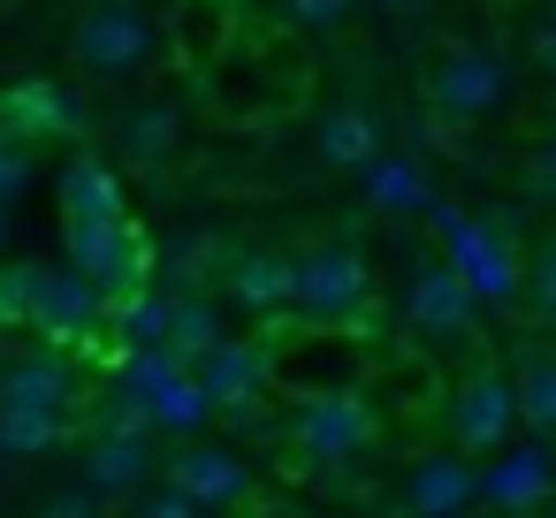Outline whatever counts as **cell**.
Here are the masks:
<instances>
[{
	"mask_svg": "<svg viewBox=\"0 0 556 518\" xmlns=\"http://www.w3.org/2000/svg\"><path fill=\"white\" fill-rule=\"evenodd\" d=\"M510 389H518V427L556 434V358H526L510 374Z\"/></svg>",
	"mask_w": 556,
	"mask_h": 518,
	"instance_id": "24",
	"label": "cell"
},
{
	"mask_svg": "<svg viewBox=\"0 0 556 518\" xmlns=\"http://www.w3.org/2000/svg\"><path fill=\"white\" fill-rule=\"evenodd\" d=\"M47 343H100L108 336V290L85 275V267H39V290H31V320Z\"/></svg>",
	"mask_w": 556,
	"mask_h": 518,
	"instance_id": "5",
	"label": "cell"
},
{
	"mask_svg": "<svg viewBox=\"0 0 556 518\" xmlns=\"http://www.w3.org/2000/svg\"><path fill=\"white\" fill-rule=\"evenodd\" d=\"M290 442H298V465L336 472L374 442V412H366L358 389H305L298 412H290Z\"/></svg>",
	"mask_w": 556,
	"mask_h": 518,
	"instance_id": "4",
	"label": "cell"
},
{
	"mask_svg": "<svg viewBox=\"0 0 556 518\" xmlns=\"http://www.w3.org/2000/svg\"><path fill=\"white\" fill-rule=\"evenodd\" d=\"M404 320L419 328V336H465L472 320H480V298L465 290V275L442 260V267H412V282H404Z\"/></svg>",
	"mask_w": 556,
	"mask_h": 518,
	"instance_id": "11",
	"label": "cell"
},
{
	"mask_svg": "<svg viewBox=\"0 0 556 518\" xmlns=\"http://www.w3.org/2000/svg\"><path fill=\"white\" fill-rule=\"evenodd\" d=\"M62 252L108 290V305L153 282V244L138 237L130 214H62Z\"/></svg>",
	"mask_w": 556,
	"mask_h": 518,
	"instance_id": "2",
	"label": "cell"
},
{
	"mask_svg": "<svg viewBox=\"0 0 556 518\" xmlns=\"http://www.w3.org/2000/svg\"><path fill=\"white\" fill-rule=\"evenodd\" d=\"M518 298H526V313H533L541 328H556V252L526 260V275H518Z\"/></svg>",
	"mask_w": 556,
	"mask_h": 518,
	"instance_id": "28",
	"label": "cell"
},
{
	"mask_svg": "<svg viewBox=\"0 0 556 518\" xmlns=\"http://www.w3.org/2000/svg\"><path fill=\"white\" fill-rule=\"evenodd\" d=\"M533 62H541V70L556 77V9H548V16L533 24Z\"/></svg>",
	"mask_w": 556,
	"mask_h": 518,
	"instance_id": "32",
	"label": "cell"
},
{
	"mask_svg": "<svg viewBox=\"0 0 556 518\" xmlns=\"http://www.w3.org/2000/svg\"><path fill=\"white\" fill-rule=\"evenodd\" d=\"M199 381H206V396H214V412H237V404H252V396H267L275 389V343H244V336H222L199 366H191Z\"/></svg>",
	"mask_w": 556,
	"mask_h": 518,
	"instance_id": "10",
	"label": "cell"
},
{
	"mask_svg": "<svg viewBox=\"0 0 556 518\" xmlns=\"http://www.w3.org/2000/svg\"><path fill=\"white\" fill-rule=\"evenodd\" d=\"M0 442H9V457H39L62 442V412H0Z\"/></svg>",
	"mask_w": 556,
	"mask_h": 518,
	"instance_id": "26",
	"label": "cell"
},
{
	"mask_svg": "<svg viewBox=\"0 0 556 518\" xmlns=\"http://www.w3.org/2000/svg\"><path fill=\"white\" fill-rule=\"evenodd\" d=\"M450 419H457V442H465L472 457H495V450L518 434V389H510V374H465Z\"/></svg>",
	"mask_w": 556,
	"mask_h": 518,
	"instance_id": "8",
	"label": "cell"
},
{
	"mask_svg": "<svg viewBox=\"0 0 556 518\" xmlns=\"http://www.w3.org/2000/svg\"><path fill=\"white\" fill-rule=\"evenodd\" d=\"M70 404H77V374H70L54 351L0 366V412H62V419H70Z\"/></svg>",
	"mask_w": 556,
	"mask_h": 518,
	"instance_id": "15",
	"label": "cell"
},
{
	"mask_svg": "<svg viewBox=\"0 0 556 518\" xmlns=\"http://www.w3.org/2000/svg\"><path fill=\"white\" fill-rule=\"evenodd\" d=\"M168 146H176V108H138V115L123 123V153H130V161L161 168V161H168Z\"/></svg>",
	"mask_w": 556,
	"mask_h": 518,
	"instance_id": "25",
	"label": "cell"
},
{
	"mask_svg": "<svg viewBox=\"0 0 556 518\" xmlns=\"http://www.w3.org/2000/svg\"><path fill=\"white\" fill-rule=\"evenodd\" d=\"M222 336H229V328H222V305L199 298V290H176V305H168V351H176L184 366H199Z\"/></svg>",
	"mask_w": 556,
	"mask_h": 518,
	"instance_id": "22",
	"label": "cell"
},
{
	"mask_svg": "<svg viewBox=\"0 0 556 518\" xmlns=\"http://www.w3.org/2000/svg\"><path fill=\"white\" fill-rule=\"evenodd\" d=\"M381 153V123H374V108H328L320 115V161H336V168H366Z\"/></svg>",
	"mask_w": 556,
	"mask_h": 518,
	"instance_id": "21",
	"label": "cell"
},
{
	"mask_svg": "<svg viewBox=\"0 0 556 518\" xmlns=\"http://www.w3.org/2000/svg\"><path fill=\"white\" fill-rule=\"evenodd\" d=\"M0 252H9V206H0Z\"/></svg>",
	"mask_w": 556,
	"mask_h": 518,
	"instance_id": "35",
	"label": "cell"
},
{
	"mask_svg": "<svg viewBox=\"0 0 556 518\" xmlns=\"http://www.w3.org/2000/svg\"><path fill=\"white\" fill-rule=\"evenodd\" d=\"M358 176H366V199L381 214H427L434 206V184H427V161L419 153H374Z\"/></svg>",
	"mask_w": 556,
	"mask_h": 518,
	"instance_id": "16",
	"label": "cell"
},
{
	"mask_svg": "<svg viewBox=\"0 0 556 518\" xmlns=\"http://www.w3.org/2000/svg\"><path fill=\"white\" fill-rule=\"evenodd\" d=\"M404 510H480V465H465V457H419L412 488H404Z\"/></svg>",
	"mask_w": 556,
	"mask_h": 518,
	"instance_id": "18",
	"label": "cell"
},
{
	"mask_svg": "<svg viewBox=\"0 0 556 518\" xmlns=\"http://www.w3.org/2000/svg\"><path fill=\"white\" fill-rule=\"evenodd\" d=\"M161 472V457H153V434H130V427H100L92 434V450H85V480L108 495V503H130L146 480Z\"/></svg>",
	"mask_w": 556,
	"mask_h": 518,
	"instance_id": "12",
	"label": "cell"
},
{
	"mask_svg": "<svg viewBox=\"0 0 556 518\" xmlns=\"http://www.w3.org/2000/svg\"><path fill=\"white\" fill-rule=\"evenodd\" d=\"M374 9H396L404 16V9H427V0H374Z\"/></svg>",
	"mask_w": 556,
	"mask_h": 518,
	"instance_id": "34",
	"label": "cell"
},
{
	"mask_svg": "<svg viewBox=\"0 0 556 518\" xmlns=\"http://www.w3.org/2000/svg\"><path fill=\"white\" fill-rule=\"evenodd\" d=\"M374 298V275H366V252L351 244H320L305 260H290V313H305L313 328H351Z\"/></svg>",
	"mask_w": 556,
	"mask_h": 518,
	"instance_id": "3",
	"label": "cell"
},
{
	"mask_svg": "<svg viewBox=\"0 0 556 518\" xmlns=\"http://www.w3.org/2000/svg\"><path fill=\"white\" fill-rule=\"evenodd\" d=\"M62 214H123V176L100 153H77L62 168Z\"/></svg>",
	"mask_w": 556,
	"mask_h": 518,
	"instance_id": "23",
	"label": "cell"
},
{
	"mask_svg": "<svg viewBox=\"0 0 556 518\" xmlns=\"http://www.w3.org/2000/svg\"><path fill=\"white\" fill-rule=\"evenodd\" d=\"M31 153H39L31 138H16L9 123H0V206H9V199L31 184Z\"/></svg>",
	"mask_w": 556,
	"mask_h": 518,
	"instance_id": "29",
	"label": "cell"
},
{
	"mask_svg": "<svg viewBox=\"0 0 556 518\" xmlns=\"http://www.w3.org/2000/svg\"><path fill=\"white\" fill-rule=\"evenodd\" d=\"M427 222H434V237H442L450 267L465 275V290H472L480 305H510V298H518L526 260H518V244H510V229H503V222H480V214L442 206V199L427 206Z\"/></svg>",
	"mask_w": 556,
	"mask_h": 518,
	"instance_id": "1",
	"label": "cell"
},
{
	"mask_svg": "<svg viewBox=\"0 0 556 518\" xmlns=\"http://www.w3.org/2000/svg\"><path fill=\"white\" fill-rule=\"evenodd\" d=\"M138 404L153 412V434H176V442H184V434H199V427L214 419V396H206V381H199L191 366L161 374V381H153V389H146Z\"/></svg>",
	"mask_w": 556,
	"mask_h": 518,
	"instance_id": "17",
	"label": "cell"
},
{
	"mask_svg": "<svg viewBox=\"0 0 556 518\" xmlns=\"http://www.w3.org/2000/svg\"><path fill=\"white\" fill-rule=\"evenodd\" d=\"M351 9L358 0H282V16L305 24V31H336V24H351Z\"/></svg>",
	"mask_w": 556,
	"mask_h": 518,
	"instance_id": "30",
	"label": "cell"
},
{
	"mask_svg": "<svg viewBox=\"0 0 556 518\" xmlns=\"http://www.w3.org/2000/svg\"><path fill=\"white\" fill-rule=\"evenodd\" d=\"M510 100V70L495 47H450L434 70V115L442 123H488Z\"/></svg>",
	"mask_w": 556,
	"mask_h": 518,
	"instance_id": "7",
	"label": "cell"
},
{
	"mask_svg": "<svg viewBox=\"0 0 556 518\" xmlns=\"http://www.w3.org/2000/svg\"><path fill=\"white\" fill-rule=\"evenodd\" d=\"M229 305H244V313H290V260L282 252H244V260H229Z\"/></svg>",
	"mask_w": 556,
	"mask_h": 518,
	"instance_id": "19",
	"label": "cell"
},
{
	"mask_svg": "<svg viewBox=\"0 0 556 518\" xmlns=\"http://www.w3.org/2000/svg\"><path fill=\"white\" fill-rule=\"evenodd\" d=\"M153 54H161V31L130 9V0H100V9H85V24H77V62H85L92 77H138Z\"/></svg>",
	"mask_w": 556,
	"mask_h": 518,
	"instance_id": "6",
	"label": "cell"
},
{
	"mask_svg": "<svg viewBox=\"0 0 556 518\" xmlns=\"http://www.w3.org/2000/svg\"><path fill=\"white\" fill-rule=\"evenodd\" d=\"M0 465H9V442H0Z\"/></svg>",
	"mask_w": 556,
	"mask_h": 518,
	"instance_id": "36",
	"label": "cell"
},
{
	"mask_svg": "<svg viewBox=\"0 0 556 518\" xmlns=\"http://www.w3.org/2000/svg\"><path fill=\"white\" fill-rule=\"evenodd\" d=\"M548 503H556V495H548Z\"/></svg>",
	"mask_w": 556,
	"mask_h": 518,
	"instance_id": "37",
	"label": "cell"
},
{
	"mask_svg": "<svg viewBox=\"0 0 556 518\" xmlns=\"http://www.w3.org/2000/svg\"><path fill=\"white\" fill-rule=\"evenodd\" d=\"M0 123H9L16 138H31V146H39V138H85V123H92V115H85V100H77V92H62V85H39V77H31V85H16V92H0Z\"/></svg>",
	"mask_w": 556,
	"mask_h": 518,
	"instance_id": "14",
	"label": "cell"
},
{
	"mask_svg": "<svg viewBox=\"0 0 556 518\" xmlns=\"http://www.w3.org/2000/svg\"><path fill=\"white\" fill-rule=\"evenodd\" d=\"M548 495H556L548 434H533V442H503L495 465L480 472V503H488V510H533V503H548Z\"/></svg>",
	"mask_w": 556,
	"mask_h": 518,
	"instance_id": "9",
	"label": "cell"
},
{
	"mask_svg": "<svg viewBox=\"0 0 556 518\" xmlns=\"http://www.w3.org/2000/svg\"><path fill=\"white\" fill-rule=\"evenodd\" d=\"M533 191H541V199H556V138H548V153L533 161Z\"/></svg>",
	"mask_w": 556,
	"mask_h": 518,
	"instance_id": "33",
	"label": "cell"
},
{
	"mask_svg": "<svg viewBox=\"0 0 556 518\" xmlns=\"http://www.w3.org/2000/svg\"><path fill=\"white\" fill-rule=\"evenodd\" d=\"M168 305H176V290H161V282L115 298V305H108V336H115V351H130V343H168Z\"/></svg>",
	"mask_w": 556,
	"mask_h": 518,
	"instance_id": "20",
	"label": "cell"
},
{
	"mask_svg": "<svg viewBox=\"0 0 556 518\" xmlns=\"http://www.w3.org/2000/svg\"><path fill=\"white\" fill-rule=\"evenodd\" d=\"M161 472H168V480H184L206 510H222V503H244V495H252V465H244L237 450H222V442H191V434H184V450H176Z\"/></svg>",
	"mask_w": 556,
	"mask_h": 518,
	"instance_id": "13",
	"label": "cell"
},
{
	"mask_svg": "<svg viewBox=\"0 0 556 518\" xmlns=\"http://www.w3.org/2000/svg\"><path fill=\"white\" fill-rule=\"evenodd\" d=\"M31 290H39V260H0V328L31 320Z\"/></svg>",
	"mask_w": 556,
	"mask_h": 518,
	"instance_id": "27",
	"label": "cell"
},
{
	"mask_svg": "<svg viewBox=\"0 0 556 518\" xmlns=\"http://www.w3.org/2000/svg\"><path fill=\"white\" fill-rule=\"evenodd\" d=\"M130 503H138V510H153V518H191V510H206V503H199V495H191L184 480H168V488H153V495L138 488Z\"/></svg>",
	"mask_w": 556,
	"mask_h": 518,
	"instance_id": "31",
	"label": "cell"
}]
</instances>
